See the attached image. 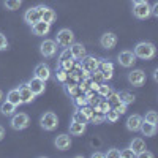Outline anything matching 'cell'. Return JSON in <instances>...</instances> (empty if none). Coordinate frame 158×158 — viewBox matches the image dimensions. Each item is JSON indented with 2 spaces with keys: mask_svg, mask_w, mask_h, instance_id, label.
I'll list each match as a JSON object with an SVG mask.
<instances>
[{
  "mask_svg": "<svg viewBox=\"0 0 158 158\" xmlns=\"http://www.w3.org/2000/svg\"><path fill=\"white\" fill-rule=\"evenodd\" d=\"M109 109H111V103H109L108 100H100V101H98V104L95 106V109H94V112L106 114V112H108Z\"/></svg>",
  "mask_w": 158,
  "mask_h": 158,
  "instance_id": "26",
  "label": "cell"
},
{
  "mask_svg": "<svg viewBox=\"0 0 158 158\" xmlns=\"http://www.w3.org/2000/svg\"><path fill=\"white\" fill-rule=\"evenodd\" d=\"M120 156H123V158H133V156H136V153L131 150L130 147L128 149H123V150H120Z\"/></svg>",
  "mask_w": 158,
  "mask_h": 158,
  "instance_id": "42",
  "label": "cell"
},
{
  "mask_svg": "<svg viewBox=\"0 0 158 158\" xmlns=\"http://www.w3.org/2000/svg\"><path fill=\"white\" fill-rule=\"evenodd\" d=\"M141 123H142V117L138 115V114L130 115V117L127 118V128H128L130 131H138L139 127H141Z\"/></svg>",
  "mask_w": 158,
  "mask_h": 158,
  "instance_id": "17",
  "label": "cell"
},
{
  "mask_svg": "<svg viewBox=\"0 0 158 158\" xmlns=\"http://www.w3.org/2000/svg\"><path fill=\"white\" fill-rule=\"evenodd\" d=\"M40 15H41V21L48 22V24H52L56 19H57V15H56V11L49 8V6H43V5H40Z\"/></svg>",
  "mask_w": 158,
  "mask_h": 158,
  "instance_id": "12",
  "label": "cell"
},
{
  "mask_svg": "<svg viewBox=\"0 0 158 158\" xmlns=\"http://www.w3.org/2000/svg\"><path fill=\"white\" fill-rule=\"evenodd\" d=\"M98 68L103 71V73H112L114 71V65L108 60H100L98 62Z\"/></svg>",
  "mask_w": 158,
  "mask_h": 158,
  "instance_id": "27",
  "label": "cell"
},
{
  "mask_svg": "<svg viewBox=\"0 0 158 158\" xmlns=\"http://www.w3.org/2000/svg\"><path fill=\"white\" fill-rule=\"evenodd\" d=\"M111 77H112V73H103V79H111Z\"/></svg>",
  "mask_w": 158,
  "mask_h": 158,
  "instance_id": "48",
  "label": "cell"
},
{
  "mask_svg": "<svg viewBox=\"0 0 158 158\" xmlns=\"http://www.w3.org/2000/svg\"><path fill=\"white\" fill-rule=\"evenodd\" d=\"M142 2H147V0H133V3H142Z\"/></svg>",
  "mask_w": 158,
  "mask_h": 158,
  "instance_id": "51",
  "label": "cell"
},
{
  "mask_svg": "<svg viewBox=\"0 0 158 158\" xmlns=\"http://www.w3.org/2000/svg\"><path fill=\"white\" fill-rule=\"evenodd\" d=\"M56 43L62 48H70L74 43V33L70 29H62L57 33V41Z\"/></svg>",
  "mask_w": 158,
  "mask_h": 158,
  "instance_id": "3",
  "label": "cell"
},
{
  "mask_svg": "<svg viewBox=\"0 0 158 158\" xmlns=\"http://www.w3.org/2000/svg\"><path fill=\"white\" fill-rule=\"evenodd\" d=\"M138 156H141V158H153V153H152V152H149V150L146 149V150H142Z\"/></svg>",
  "mask_w": 158,
  "mask_h": 158,
  "instance_id": "45",
  "label": "cell"
},
{
  "mask_svg": "<svg viewBox=\"0 0 158 158\" xmlns=\"http://www.w3.org/2000/svg\"><path fill=\"white\" fill-rule=\"evenodd\" d=\"M117 95H118V101L123 103V104H127V106L133 103V101H135V98H136L133 94H131V92H127V90H123V92H118Z\"/></svg>",
  "mask_w": 158,
  "mask_h": 158,
  "instance_id": "24",
  "label": "cell"
},
{
  "mask_svg": "<svg viewBox=\"0 0 158 158\" xmlns=\"http://www.w3.org/2000/svg\"><path fill=\"white\" fill-rule=\"evenodd\" d=\"M104 156H108V158H120V150L118 149H109L106 153H104Z\"/></svg>",
  "mask_w": 158,
  "mask_h": 158,
  "instance_id": "39",
  "label": "cell"
},
{
  "mask_svg": "<svg viewBox=\"0 0 158 158\" xmlns=\"http://www.w3.org/2000/svg\"><path fill=\"white\" fill-rule=\"evenodd\" d=\"M70 52H71V56H73L74 60L76 59H82L85 56V48H84L82 43H73L70 46Z\"/></svg>",
  "mask_w": 158,
  "mask_h": 158,
  "instance_id": "19",
  "label": "cell"
},
{
  "mask_svg": "<svg viewBox=\"0 0 158 158\" xmlns=\"http://www.w3.org/2000/svg\"><path fill=\"white\" fill-rule=\"evenodd\" d=\"M3 138H5V130H3V127H0V141Z\"/></svg>",
  "mask_w": 158,
  "mask_h": 158,
  "instance_id": "49",
  "label": "cell"
},
{
  "mask_svg": "<svg viewBox=\"0 0 158 158\" xmlns=\"http://www.w3.org/2000/svg\"><path fill=\"white\" fill-rule=\"evenodd\" d=\"M89 120H90L92 123H95V125H100V123H103L104 120H106V115L100 114V112H94V115H92Z\"/></svg>",
  "mask_w": 158,
  "mask_h": 158,
  "instance_id": "30",
  "label": "cell"
},
{
  "mask_svg": "<svg viewBox=\"0 0 158 158\" xmlns=\"http://www.w3.org/2000/svg\"><path fill=\"white\" fill-rule=\"evenodd\" d=\"M2 98H3V92L0 90V101H2Z\"/></svg>",
  "mask_w": 158,
  "mask_h": 158,
  "instance_id": "52",
  "label": "cell"
},
{
  "mask_svg": "<svg viewBox=\"0 0 158 158\" xmlns=\"http://www.w3.org/2000/svg\"><path fill=\"white\" fill-rule=\"evenodd\" d=\"M92 156H94V158H101V156H104V153H101V152H94V153H92Z\"/></svg>",
  "mask_w": 158,
  "mask_h": 158,
  "instance_id": "47",
  "label": "cell"
},
{
  "mask_svg": "<svg viewBox=\"0 0 158 158\" xmlns=\"http://www.w3.org/2000/svg\"><path fill=\"white\" fill-rule=\"evenodd\" d=\"M77 90H79V85H76V84H68L67 85V92L70 95H73V97L77 95Z\"/></svg>",
  "mask_w": 158,
  "mask_h": 158,
  "instance_id": "41",
  "label": "cell"
},
{
  "mask_svg": "<svg viewBox=\"0 0 158 158\" xmlns=\"http://www.w3.org/2000/svg\"><path fill=\"white\" fill-rule=\"evenodd\" d=\"M16 108L18 106H15L13 103H10L6 100V101L2 103V106H0V112H2L3 115H13V114H15V111H16Z\"/></svg>",
  "mask_w": 158,
  "mask_h": 158,
  "instance_id": "25",
  "label": "cell"
},
{
  "mask_svg": "<svg viewBox=\"0 0 158 158\" xmlns=\"http://www.w3.org/2000/svg\"><path fill=\"white\" fill-rule=\"evenodd\" d=\"M142 120H146V122H149V123H155V125H156V122H158V115H156L155 111H149V112L146 114V117L142 118Z\"/></svg>",
  "mask_w": 158,
  "mask_h": 158,
  "instance_id": "32",
  "label": "cell"
},
{
  "mask_svg": "<svg viewBox=\"0 0 158 158\" xmlns=\"http://www.w3.org/2000/svg\"><path fill=\"white\" fill-rule=\"evenodd\" d=\"M133 15L138 19H147L150 16V6L147 2H142V3H135L133 8Z\"/></svg>",
  "mask_w": 158,
  "mask_h": 158,
  "instance_id": "9",
  "label": "cell"
},
{
  "mask_svg": "<svg viewBox=\"0 0 158 158\" xmlns=\"http://www.w3.org/2000/svg\"><path fill=\"white\" fill-rule=\"evenodd\" d=\"M139 130H141V133H142L144 136H153V135L156 133V125H155V123H149V122H146V120H142Z\"/></svg>",
  "mask_w": 158,
  "mask_h": 158,
  "instance_id": "22",
  "label": "cell"
},
{
  "mask_svg": "<svg viewBox=\"0 0 158 158\" xmlns=\"http://www.w3.org/2000/svg\"><path fill=\"white\" fill-rule=\"evenodd\" d=\"M104 115H106V118H108L109 122H112V123H114V122H117V120H118V117H120V114H118L114 108H111V109H109L106 114H104Z\"/></svg>",
  "mask_w": 158,
  "mask_h": 158,
  "instance_id": "31",
  "label": "cell"
},
{
  "mask_svg": "<svg viewBox=\"0 0 158 158\" xmlns=\"http://www.w3.org/2000/svg\"><path fill=\"white\" fill-rule=\"evenodd\" d=\"M100 44H101V48H104V49H112V48H115V44H117V35L112 33V32H106L104 35H101Z\"/></svg>",
  "mask_w": 158,
  "mask_h": 158,
  "instance_id": "10",
  "label": "cell"
},
{
  "mask_svg": "<svg viewBox=\"0 0 158 158\" xmlns=\"http://www.w3.org/2000/svg\"><path fill=\"white\" fill-rule=\"evenodd\" d=\"M85 131V123L84 122H76L73 120L70 123V135L71 136H82Z\"/></svg>",
  "mask_w": 158,
  "mask_h": 158,
  "instance_id": "20",
  "label": "cell"
},
{
  "mask_svg": "<svg viewBox=\"0 0 158 158\" xmlns=\"http://www.w3.org/2000/svg\"><path fill=\"white\" fill-rule=\"evenodd\" d=\"M40 125H41V128H44L46 131H52V130L57 128L59 118L54 112H46V114L41 115V118H40Z\"/></svg>",
  "mask_w": 158,
  "mask_h": 158,
  "instance_id": "2",
  "label": "cell"
},
{
  "mask_svg": "<svg viewBox=\"0 0 158 158\" xmlns=\"http://www.w3.org/2000/svg\"><path fill=\"white\" fill-rule=\"evenodd\" d=\"M67 77H68V73L67 71H65V70H59L57 71V76H56V79H57V81H60V82H65V81H67Z\"/></svg>",
  "mask_w": 158,
  "mask_h": 158,
  "instance_id": "40",
  "label": "cell"
},
{
  "mask_svg": "<svg viewBox=\"0 0 158 158\" xmlns=\"http://www.w3.org/2000/svg\"><path fill=\"white\" fill-rule=\"evenodd\" d=\"M130 149L133 150V152L136 153V156H138L142 150H146L147 147H146V142H144V139H141V138H135L133 141H131V144H130Z\"/></svg>",
  "mask_w": 158,
  "mask_h": 158,
  "instance_id": "21",
  "label": "cell"
},
{
  "mask_svg": "<svg viewBox=\"0 0 158 158\" xmlns=\"http://www.w3.org/2000/svg\"><path fill=\"white\" fill-rule=\"evenodd\" d=\"M73 120H76V122H84V123L89 122V120H87V117H85L81 111H76V112L73 114Z\"/></svg>",
  "mask_w": 158,
  "mask_h": 158,
  "instance_id": "37",
  "label": "cell"
},
{
  "mask_svg": "<svg viewBox=\"0 0 158 158\" xmlns=\"http://www.w3.org/2000/svg\"><path fill=\"white\" fill-rule=\"evenodd\" d=\"M35 77L43 79V81L46 82L48 79L51 77V71H49V67H48V65H44V63L36 65V68H35Z\"/></svg>",
  "mask_w": 158,
  "mask_h": 158,
  "instance_id": "16",
  "label": "cell"
},
{
  "mask_svg": "<svg viewBox=\"0 0 158 158\" xmlns=\"http://www.w3.org/2000/svg\"><path fill=\"white\" fill-rule=\"evenodd\" d=\"M6 100H8L10 103H13L15 106H19V104H22L21 95H19V90H18V89H11L8 94H6Z\"/></svg>",
  "mask_w": 158,
  "mask_h": 158,
  "instance_id": "23",
  "label": "cell"
},
{
  "mask_svg": "<svg viewBox=\"0 0 158 158\" xmlns=\"http://www.w3.org/2000/svg\"><path fill=\"white\" fill-rule=\"evenodd\" d=\"M18 90H19V95H21V101L22 103H32L35 100V94L30 90V87L27 84H22Z\"/></svg>",
  "mask_w": 158,
  "mask_h": 158,
  "instance_id": "15",
  "label": "cell"
},
{
  "mask_svg": "<svg viewBox=\"0 0 158 158\" xmlns=\"http://www.w3.org/2000/svg\"><path fill=\"white\" fill-rule=\"evenodd\" d=\"M21 5H22V0H5V6H6V10H10V11L19 10Z\"/></svg>",
  "mask_w": 158,
  "mask_h": 158,
  "instance_id": "28",
  "label": "cell"
},
{
  "mask_svg": "<svg viewBox=\"0 0 158 158\" xmlns=\"http://www.w3.org/2000/svg\"><path fill=\"white\" fill-rule=\"evenodd\" d=\"M54 144H56V147H57L59 150H67V149H70V146H71V139H70L68 135H59Z\"/></svg>",
  "mask_w": 158,
  "mask_h": 158,
  "instance_id": "18",
  "label": "cell"
},
{
  "mask_svg": "<svg viewBox=\"0 0 158 158\" xmlns=\"http://www.w3.org/2000/svg\"><path fill=\"white\" fill-rule=\"evenodd\" d=\"M68 59H73V56H71V52H70V48H65V51L59 56V65L62 62H65V60H68Z\"/></svg>",
  "mask_w": 158,
  "mask_h": 158,
  "instance_id": "34",
  "label": "cell"
},
{
  "mask_svg": "<svg viewBox=\"0 0 158 158\" xmlns=\"http://www.w3.org/2000/svg\"><path fill=\"white\" fill-rule=\"evenodd\" d=\"M94 73V81L95 82H100V81H103V73H101V70L98 68V70H95V71H92Z\"/></svg>",
  "mask_w": 158,
  "mask_h": 158,
  "instance_id": "44",
  "label": "cell"
},
{
  "mask_svg": "<svg viewBox=\"0 0 158 158\" xmlns=\"http://www.w3.org/2000/svg\"><path fill=\"white\" fill-rule=\"evenodd\" d=\"M79 111H81V112L87 117V120H89L92 115H94V108L89 106V104H85V106H81V109H79Z\"/></svg>",
  "mask_w": 158,
  "mask_h": 158,
  "instance_id": "36",
  "label": "cell"
},
{
  "mask_svg": "<svg viewBox=\"0 0 158 158\" xmlns=\"http://www.w3.org/2000/svg\"><path fill=\"white\" fill-rule=\"evenodd\" d=\"M40 52H41L43 57H54L57 52V43L54 40H44V41L40 44Z\"/></svg>",
  "mask_w": 158,
  "mask_h": 158,
  "instance_id": "5",
  "label": "cell"
},
{
  "mask_svg": "<svg viewBox=\"0 0 158 158\" xmlns=\"http://www.w3.org/2000/svg\"><path fill=\"white\" fill-rule=\"evenodd\" d=\"M128 81H130L131 85L141 87L144 82H146V73H144L142 70H133V71H130V74H128Z\"/></svg>",
  "mask_w": 158,
  "mask_h": 158,
  "instance_id": "7",
  "label": "cell"
},
{
  "mask_svg": "<svg viewBox=\"0 0 158 158\" xmlns=\"http://www.w3.org/2000/svg\"><path fill=\"white\" fill-rule=\"evenodd\" d=\"M133 52H135L136 57H139L142 60H150L156 54V48H155V44H152L149 41H141V43H138L135 46V51Z\"/></svg>",
  "mask_w": 158,
  "mask_h": 158,
  "instance_id": "1",
  "label": "cell"
},
{
  "mask_svg": "<svg viewBox=\"0 0 158 158\" xmlns=\"http://www.w3.org/2000/svg\"><path fill=\"white\" fill-rule=\"evenodd\" d=\"M73 67H74V59H68V60H65V62L60 63V68L65 70V71H70Z\"/></svg>",
  "mask_w": 158,
  "mask_h": 158,
  "instance_id": "35",
  "label": "cell"
},
{
  "mask_svg": "<svg viewBox=\"0 0 158 158\" xmlns=\"http://www.w3.org/2000/svg\"><path fill=\"white\" fill-rule=\"evenodd\" d=\"M30 123L29 120V115L24 114V112H19V114H15L11 117V128L13 130H24L27 128Z\"/></svg>",
  "mask_w": 158,
  "mask_h": 158,
  "instance_id": "4",
  "label": "cell"
},
{
  "mask_svg": "<svg viewBox=\"0 0 158 158\" xmlns=\"http://www.w3.org/2000/svg\"><path fill=\"white\" fill-rule=\"evenodd\" d=\"M8 48V40L3 33H0V51H5Z\"/></svg>",
  "mask_w": 158,
  "mask_h": 158,
  "instance_id": "43",
  "label": "cell"
},
{
  "mask_svg": "<svg viewBox=\"0 0 158 158\" xmlns=\"http://www.w3.org/2000/svg\"><path fill=\"white\" fill-rule=\"evenodd\" d=\"M135 62H136V56H135L133 51H122L120 54H118V63L125 68L133 67Z\"/></svg>",
  "mask_w": 158,
  "mask_h": 158,
  "instance_id": "6",
  "label": "cell"
},
{
  "mask_svg": "<svg viewBox=\"0 0 158 158\" xmlns=\"http://www.w3.org/2000/svg\"><path fill=\"white\" fill-rule=\"evenodd\" d=\"M114 109L122 115V114L127 112V104H123V103H120V101H117V103H114Z\"/></svg>",
  "mask_w": 158,
  "mask_h": 158,
  "instance_id": "38",
  "label": "cell"
},
{
  "mask_svg": "<svg viewBox=\"0 0 158 158\" xmlns=\"http://www.w3.org/2000/svg\"><path fill=\"white\" fill-rule=\"evenodd\" d=\"M98 59H95L94 56H84L82 60H81V68L87 73H92V71H95L98 70Z\"/></svg>",
  "mask_w": 158,
  "mask_h": 158,
  "instance_id": "8",
  "label": "cell"
},
{
  "mask_svg": "<svg viewBox=\"0 0 158 158\" xmlns=\"http://www.w3.org/2000/svg\"><path fill=\"white\" fill-rule=\"evenodd\" d=\"M24 21L27 22L29 25H33L35 22L41 21V15H40V8H38V6H33V8L27 10V11H25V15H24Z\"/></svg>",
  "mask_w": 158,
  "mask_h": 158,
  "instance_id": "11",
  "label": "cell"
},
{
  "mask_svg": "<svg viewBox=\"0 0 158 158\" xmlns=\"http://www.w3.org/2000/svg\"><path fill=\"white\" fill-rule=\"evenodd\" d=\"M49 30H51V24H48L44 21H38L32 25V32L36 36H44V35L49 33Z\"/></svg>",
  "mask_w": 158,
  "mask_h": 158,
  "instance_id": "13",
  "label": "cell"
},
{
  "mask_svg": "<svg viewBox=\"0 0 158 158\" xmlns=\"http://www.w3.org/2000/svg\"><path fill=\"white\" fill-rule=\"evenodd\" d=\"M153 79H155V81L158 79V70H155V73H153Z\"/></svg>",
  "mask_w": 158,
  "mask_h": 158,
  "instance_id": "50",
  "label": "cell"
},
{
  "mask_svg": "<svg viewBox=\"0 0 158 158\" xmlns=\"http://www.w3.org/2000/svg\"><path fill=\"white\" fill-rule=\"evenodd\" d=\"M27 85L30 87V90L33 92L35 95H41L44 92V89H46L44 81H43V79H38V77H32L30 81L27 82Z\"/></svg>",
  "mask_w": 158,
  "mask_h": 158,
  "instance_id": "14",
  "label": "cell"
},
{
  "mask_svg": "<svg viewBox=\"0 0 158 158\" xmlns=\"http://www.w3.org/2000/svg\"><path fill=\"white\" fill-rule=\"evenodd\" d=\"M74 103L77 104L79 108H81V106H85V104H89V98H87L85 95H76V97H74Z\"/></svg>",
  "mask_w": 158,
  "mask_h": 158,
  "instance_id": "33",
  "label": "cell"
},
{
  "mask_svg": "<svg viewBox=\"0 0 158 158\" xmlns=\"http://www.w3.org/2000/svg\"><path fill=\"white\" fill-rule=\"evenodd\" d=\"M150 15L155 16V18L158 16V3H153V5L150 6Z\"/></svg>",
  "mask_w": 158,
  "mask_h": 158,
  "instance_id": "46",
  "label": "cell"
},
{
  "mask_svg": "<svg viewBox=\"0 0 158 158\" xmlns=\"http://www.w3.org/2000/svg\"><path fill=\"white\" fill-rule=\"evenodd\" d=\"M97 92H98V95H100V97H104V98H106V97L111 94V87H109L108 84H103V82H100V84H98Z\"/></svg>",
  "mask_w": 158,
  "mask_h": 158,
  "instance_id": "29",
  "label": "cell"
}]
</instances>
